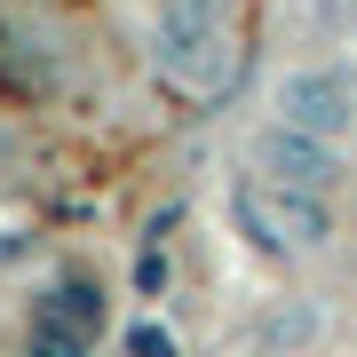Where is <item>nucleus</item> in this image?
<instances>
[{
	"label": "nucleus",
	"mask_w": 357,
	"mask_h": 357,
	"mask_svg": "<svg viewBox=\"0 0 357 357\" xmlns=\"http://www.w3.org/2000/svg\"><path fill=\"white\" fill-rule=\"evenodd\" d=\"M255 175H278V183H302V191H342V143L333 135H310L294 119H262L255 128Z\"/></svg>",
	"instance_id": "nucleus-4"
},
{
	"label": "nucleus",
	"mask_w": 357,
	"mask_h": 357,
	"mask_svg": "<svg viewBox=\"0 0 357 357\" xmlns=\"http://www.w3.org/2000/svg\"><path fill=\"white\" fill-rule=\"evenodd\" d=\"M128 357H183V349H175V333H167L159 318H135L128 326Z\"/></svg>",
	"instance_id": "nucleus-7"
},
{
	"label": "nucleus",
	"mask_w": 357,
	"mask_h": 357,
	"mask_svg": "<svg viewBox=\"0 0 357 357\" xmlns=\"http://www.w3.org/2000/svg\"><path fill=\"white\" fill-rule=\"evenodd\" d=\"M246 342H255V349H302V342H318V302H278V310H262Z\"/></svg>",
	"instance_id": "nucleus-6"
},
{
	"label": "nucleus",
	"mask_w": 357,
	"mask_h": 357,
	"mask_svg": "<svg viewBox=\"0 0 357 357\" xmlns=\"http://www.w3.org/2000/svg\"><path fill=\"white\" fill-rule=\"evenodd\" d=\"M349 48H357V0H349Z\"/></svg>",
	"instance_id": "nucleus-8"
},
{
	"label": "nucleus",
	"mask_w": 357,
	"mask_h": 357,
	"mask_svg": "<svg viewBox=\"0 0 357 357\" xmlns=\"http://www.w3.org/2000/svg\"><path fill=\"white\" fill-rule=\"evenodd\" d=\"M96 326H103V294H96L88 278H56V286L32 302L24 349H32V357H88V349H96Z\"/></svg>",
	"instance_id": "nucleus-5"
},
{
	"label": "nucleus",
	"mask_w": 357,
	"mask_h": 357,
	"mask_svg": "<svg viewBox=\"0 0 357 357\" xmlns=\"http://www.w3.org/2000/svg\"><path fill=\"white\" fill-rule=\"evenodd\" d=\"M270 119H294L310 135L349 143L357 135V79H349V64H286L270 79Z\"/></svg>",
	"instance_id": "nucleus-3"
},
{
	"label": "nucleus",
	"mask_w": 357,
	"mask_h": 357,
	"mask_svg": "<svg viewBox=\"0 0 357 357\" xmlns=\"http://www.w3.org/2000/svg\"><path fill=\"white\" fill-rule=\"evenodd\" d=\"M230 222L255 255L286 262V255H326L333 246V199L326 191H302V183H278V175H246L230 191Z\"/></svg>",
	"instance_id": "nucleus-1"
},
{
	"label": "nucleus",
	"mask_w": 357,
	"mask_h": 357,
	"mask_svg": "<svg viewBox=\"0 0 357 357\" xmlns=\"http://www.w3.org/2000/svg\"><path fill=\"white\" fill-rule=\"evenodd\" d=\"M230 8L238 0H159L151 8V64L191 96H215L238 48H230Z\"/></svg>",
	"instance_id": "nucleus-2"
}]
</instances>
